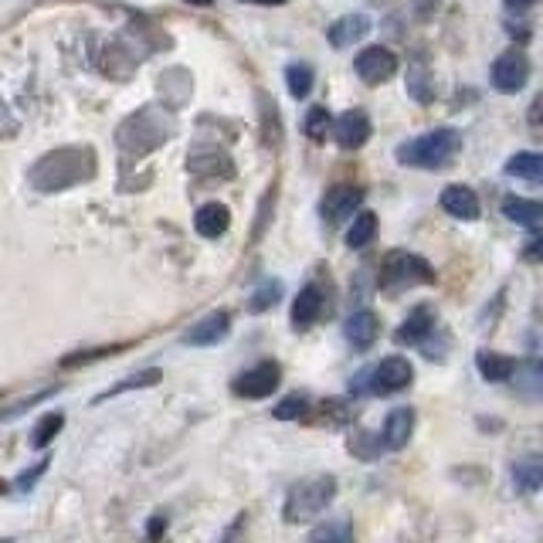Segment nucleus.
<instances>
[{
	"label": "nucleus",
	"instance_id": "1",
	"mask_svg": "<svg viewBox=\"0 0 543 543\" xmlns=\"http://www.w3.org/2000/svg\"><path fill=\"white\" fill-rule=\"evenodd\" d=\"M82 177H92V153L89 150H58L48 153L45 160H38V167L31 170V184L38 191H62V187L75 184Z\"/></svg>",
	"mask_w": 543,
	"mask_h": 543
},
{
	"label": "nucleus",
	"instance_id": "2",
	"mask_svg": "<svg viewBox=\"0 0 543 543\" xmlns=\"http://www.w3.org/2000/svg\"><path fill=\"white\" fill-rule=\"evenodd\" d=\"M459 143H462V136L455 133V129L442 126V129H432V133L401 143L398 146V160L404 163V167L438 170V167H445L455 153H459Z\"/></svg>",
	"mask_w": 543,
	"mask_h": 543
},
{
	"label": "nucleus",
	"instance_id": "3",
	"mask_svg": "<svg viewBox=\"0 0 543 543\" xmlns=\"http://www.w3.org/2000/svg\"><path fill=\"white\" fill-rule=\"evenodd\" d=\"M336 499V479L333 476H313V479H303L289 489L286 496V506H282V516L289 523H306V520H316L326 506Z\"/></svg>",
	"mask_w": 543,
	"mask_h": 543
},
{
	"label": "nucleus",
	"instance_id": "4",
	"mask_svg": "<svg viewBox=\"0 0 543 543\" xmlns=\"http://www.w3.org/2000/svg\"><path fill=\"white\" fill-rule=\"evenodd\" d=\"M415 377V367L404 357H384L381 364L364 367L357 377H353L350 391L353 394H370V398H387V394H398L411 384Z\"/></svg>",
	"mask_w": 543,
	"mask_h": 543
},
{
	"label": "nucleus",
	"instance_id": "5",
	"mask_svg": "<svg viewBox=\"0 0 543 543\" xmlns=\"http://www.w3.org/2000/svg\"><path fill=\"white\" fill-rule=\"evenodd\" d=\"M381 289L398 292V289H415L435 282V269L415 252H391L381 262Z\"/></svg>",
	"mask_w": 543,
	"mask_h": 543
},
{
	"label": "nucleus",
	"instance_id": "6",
	"mask_svg": "<svg viewBox=\"0 0 543 543\" xmlns=\"http://www.w3.org/2000/svg\"><path fill=\"white\" fill-rule=\"evenodd\" d=\"M282 384V370L275 360H262V364L248 367L245 374L235 377V384H231V391L238 394V398H248V401H262L269 398L275 387Z\"/></svg>",
	"mask_w": 543,
	"mask_h": 543
},
{
	"label": "nucleus",
	"instance_id": "7",
	"mask_svg": "<svg viewBox=\"0 0 543 543\" xmlns=\"http://www.w3.org/2000/svg\"><path fill=\"white\" fill-rule=\"evenodd\" d=\"M527 82H530V58L523 55L520 48L503 51V55L493 62V89L496 92H503V96H516Z\"/></svg>",
	"mask_w": 543,
	"mask_h": 543
},
{
	"label": "nucleus",
	"instance_id": "8",
	"mask_svg": "<svg viewBox=\"0 0 543 543\" xmlns=\"http://www.w3.org/2000/svg\"><path fill=\"white\" fill-rule=\"evenodd\" d=\"M353 68H357V75L367 85H381L398 75V55L384 45H370L353 58Z\"/></svg>",
	"mask_w": 543,
	"mask_h": 543
},
{
	"label": "nucleus",
	"instance_id": "9",
	"mask_svg": "<svg viewBox=\"0 0 543 543\" xmlns=\"http://www.w3.org/2000/svg\"><path fill=\"white\" fill-rule=\"evenodd\" d=\"M360 204H364V191H360V187H350V184H340V187H330V191L323 194L320 214L330 228H336V224L350 221Z\"/></svg>",
	"mask_w": 543,
	"mask_h": 543
},
{
	"label": "nucleus",
	"instance_id": "10",
	"mask_svg": "<svg viewBox=\"0 0 543 543\" xmlns=\"http://www.w3.org/2000/svg\"><path fill=\"white\" fill-rule=\"evenodd\" d=\"M330 129H333V140L340 143L343 150H360V146L370 140V116L364 109H350L343 112Z\"/></svg>",
	"mask_w": 543,
	"mask_h": 543
},
{
	"label": "nucleus",
	"instance_id": "11",
	"mask_svg": "<svg viewBox=\"0 0 543 543\" xmlns=\"http://www.w3.org/2000/svg\"><path fill=\"white\" fill-rule=\"evenodd\" d=\"M228 333H231V316L221 309V313H211L204 316L201 323H194L191 330L184 333V343H191V347H214V343H221Z\"/></svg>",
	"mask_w": 543,
	"mask_h": 543
},
{
	"label": "nucleus",
	"instance_id": "12",
	"mask_svg": "<svg viewBox=\"0 0 543 543\" xmlns=\"http://www.w3.org/2000/svg\"><path fill=\"white\" fill-rule=\"evenodd\" d=\"M432 333H435V313L428 306H418L415 313H408V320L401 323L394 340H398L401 347H421Z\"/></svg>",
	"mask_w": 543,
	"mask_h": 543
},
{
	"label": "nucleus",
	"instance_id": "13",
	"mask_svg": "<svg viewBox=\"0 0 543 543\" xmlns=\"http://www.w3.org/2000/svg\"><path fill=\"white\" fill-rule=\"evenodd\" d=\"M370 31V17L367 14H347L340 17V21H333L330 28H326V38H330L333 48H353L360 38H367Z\"/></svg>",
	"mask_w": 543,
	"mask_h": 543
},
{
	"label": "nucleus",
	"instance_id": "14",
	"mask_svg": "<svg viewBox=\"0 0 543 543\" xmlns=\"http://www.w3.org/2000/svg\"><path fill=\"white\" fill-rule=\"evenodd\" d=\"M323 309H326V296H323L320 286H303V289H299L296 303H292V323H296V330L313 326L323 316Z\"/></svg>",
	"mask_w": 543,
	"mask_h": 543
},
{
	"label": "nucleus",
	"instance_id": "15",
	"mask_svg": "<svg viewBox=\"0 0 543 543\" xmlns=\"http://www.w3.org/2000/svg\"><path fill=\"white\" fill-rule=\"evenodd\" d=\"M377 333H381V323H377V316L370 313V309H360V313H353L347 326H343V336H347V343L353 350H370L377 340Z\"/></svg>",
	"mask_w": 543,
	"mask_h": 543
},
{
	"label": "nucleus",
	"instance_id": "16",
	"mask_svg": "<svg viewBox=\"0 0 543 543\" xmlns=\"http://www.w3.org/2000/svg\"><path fill=\"white\" fill-rule=\"evenodd\" d=\"M411 432H415V408H394L391 415H387V421H384L381 442H384V448L398 452V448L408 445Z\"/></svg>",
	"mask_w": 543,
	"mask_h": 543
},
{
	"label": "nucleus",
	"instance_id": "17",
	"mask_svg": "<svg viewBox=\"0 0 543 543\" xmlns=\"http://www.w3.org/2000/svg\"><path fill=\"white\" fill-rule=\"evenodd\" d=\"M442 208L459 221H476L479 218V197L472 187H445L442 191Z\"/></svg>",
	"mask_w": 543,
	"mask_h": 543
},
{
	"label": "nucleus",
	"instance_id": "18",
	"mask_svg": "<svg viewBox=\"0 0 543 543\" xmlns=\"http://www.w3.org/2000/svg\"><path fill=\"white\" fill-rule=\"evenodd\" d=\"M194 228H197V235H204V238H221L224 231L231 228V211L218 201L204 204V208H197V214H194Z\"/></svg>",
	"mask_w": 543,
	"mask_h": 543
},
{
	"label": "nucleus",
	"instance_id": "19",
	"mask_svg": "<svg viewBox=\"0 0 543 543\" xmlns=\"http://www.w3.org/2000/svg\"><path fill=\"white\" fill-rule=\"evenodd\" d=\"M476 367H479V374L486 377V381H510V377L516 374V360L513 357H506V353H493V350H482L479 357H476Z\"/></svg>",
	"mask_w": 543,
	"mask_h": 543
},
{
	"label": "nucleus",
	"instance_id": "20",
	"mask_svg": "<svg viewBox=\"0 0 543 543\" xmlns=\"http://www.w3.org/2000/svg\"><path fill=\"white\" fill-rule=\"evenodd\" d=\"M503 214L513 224H523V228H530V231H537L540 221H543V208L537 201H527V197H506Z\"/></svg>",
	"mask_w": 543,
	"mask_h": 543
},
{
	"label": "nucleus",
	"instance_id": "21",
	"mask_svg": "<svg viewBox=\"0 0 543 543\" xmlns=\"http://www.w3.org/2000/svg\"><path fill=\"white\" fill-rule=\"evenodd\" d=\"M513 486L520 489V493H537L543 486V462L537 455H530V459H520L513 465Z\"/></svg>",
	"mask_w": 543,
	"mask_h": 543
},
{
	"label": "nucleus",
	"instance_id": "22",
	"mask_svg": "<svg viewBox=\"0 0 543 543\" xmlns=\"http://www.w3.org/2000/svg\"><path fill=\"white\" fill-rule=\"evenodd\" d=\"M160 370L157 367H150V370H140V374H129V377H123L119 384H112L109 391H102L99 398H96V404L99 401H109V398H119V394H126V391H140V387H153L160 381Z\"/></svg>",
	"mask_w": 543,
	"mask_h": 543
},
{
	"label": "nucleus",
	"instance_id": "23",
	"mask_svg": "<svg viewBox=\"0 0 543 543\" xmlns=\"http://www.w3.org/2000/svg\"><path fill=\"white\" fill-rule=\"evenodd\" d=\"M377 235V214L374 211H357L353 214V224L347 231V245L350 248H367Z\"/></svg>",
	"mask_w": 543,
	"mask_h": 543
},
{
	"label": "nucleus",
	"instance_id": "24",
	"mask_svg": "<svg viewBox=\"0 0 543 543\" xmlns=\"http://www.w3.org/2000/svg\"><path fill=\"white\" fill-rule=\"evenodd\" d=\"M506 174L533 180V184H537V180L543 177V157H540V153H533V150L516 153V157H510V163H506Z\"/></svg>",
	"mask_w": 543,
	"mask_h": 543
},
{
	"label": "nucleus",
	"instance_id": "25",
	"mask_svg": "<svg viewBox=\"0 0 543 543\" xmlns=\"http://www.w3.org/2000/svg\"><path fill=\"white\" fill-rule=\"evenodd\" d=\"M286 85H289V96L292 99H306L313 92V68L306 62H292L286 68Z\"/></svg>",
	"mask_w": 543,
	"mask_h": 543
},
{
	"label": "nucleus",
	"instance_id": "26",
	"mask_svg": "<svg viewBox=\"0 0 543 543\" xmlns=\"http://www.w3.org/2000/svg\"><path fill=\"white\" fill-rule=\"evenodd\" d=\"M282 299V282L279 279H265L252 296H248V313H265Z\"/></svg>",
	"mask_w": 543,
	"mask_h": 543
},
{
	"label": "nucleus",
	"instance_id": "27",
	"mask_svg": "<svg viewBox=\"0 0 543 543\" xmlns=\"http://www.w3.org/2000/svg\"><path fill=\"white\" fill-rule=\"evenodd\" d=\"M62 425H65V415H62V411H48V415L31 428V445H34V448H48V445H51V438L62 432Z\"/></svg>",
	"mask_w": 543,
	"mask_h": 543
},
{
	"label": "nucleus",
	"instance_id": "28",
	"mask_svg": "<svg viewBox=\"0 0 543 543\" xmlns=\"http://www.w3.org/2000/svg\"><path fill=\"white\" fill-rule=\"evenodd\" d=\"M330 126H333V116H330V109H326V106H313L306 112V136L313 143H323L326 133H330Z\"/></svg>",
	"mask_w": 543,
	"mask_h": 543
},
{
	"label": "nucleus",
	"instance_id": "29",
	"mask_svg": "<svg viewBox=\"0 0 543 543\" xmlns=\"http://www.w3.org/2000/svg\"><path fill=\"white\" fill-rule=\"evenodd\" d=\"M309 411V398L306 394H289V398H282L279 404L272 408V415L279 418V421H296V418H303Z\"/></svg>",
	"mask_w": 543,
	"mask_h": 543
},
{
	"label": "nucleus",
	"instance_id": "30",
	"mask_svg": "<svg viewBox=\"0 0 543 543\" xmlns=\"http://www.w3.org/2000/svg\"><path fill=\"white\" fill-rule=\"evenodd\" d=\"M45 469H48V459H38L31 465V472H21V476H17L7 489H11V493H31V486L45 476Z\"/></svg>",
	"mask_w": 543,
	"mask_h": 543
},
{
	"label": "nucleus",
	"instance_id": "31",
	"mask_svg": "<svg viewBox=\"0 0 543 543\" xmlns=\"http://www.w3.org/2000/svg\"><path fill=\"white\" fill-rule=\"evenodd\" d=\"M116 347H99V350H85V353H75V357H65L62 360V367H82V364H89V360H99V357H106V353H112Z\"/></svg>",
	"mask_w": 543,
	"mask_h": 543
},
{
	"label": "nucleus",
	"instance_id": "32",
	"mask_svg": "<svg viewBox=\"0 0 543 543\" xmlns=\"http://www.w3.org/2000/svg\"><path fill=\"white\" fill-rule=\"evenodd\" d=\"M350 527L343 523V527H320V530H313V540H350Z\"/></svg>",
	"mask_w": 543,
	"mask_h": 543
},
{
	"label": "nucleus",
	"instance_id": "33",
	"mask_svg": "<svg viewBox=\"0 0 543 543\" xmlns=\"http://www.w3.org/2000/svg\"><path fill=\"white\" fill-rule=\"evenodd\" d=\"M163 533H167V516H163V513H157L150 523H146V537H150V540H157V537H163Z\"/></svg>",
	"mask_w": 543,
	"mask_h": 543
},
{
	"label": "nucleus",
	"instance_id": "34",
	"mask_svg": "<svg viewBox=\"0 0 543 543\" xmlns=\"http://www.w3.org/2000/svg\"><path fill=\"white\" fill-rule=\"evenodd\" d=\"M527 245H530V248H527V258H533V262H537V258H540V248H537V245H540V238H530Z\"/></svg>",
	"mask_w": 543,
	"mask_h": 543
},
{
	"label": "nucleus",
	"instance_id": "35",
	"mask_svg": "<svg viewBox=\"0 0 543 543\" xmlns=\"http://www.w3.org/2000/svg\"><path fill=\"white\" fill-rule=\"evenodd\" d=\"M506 4H510L513 11H527V7H533L537 0H506Z\"/></svg>",
	"mask_w": 543,
	"mask_h": 543
},
{
	"label": "nucleus",
	"instance_id": "36",
	"mask_svg": "<svg viewBox=\"0 0 543 543\" xmlns=\"http://www.w3.org/2000/svg\"><path fill=\"white\" fill-rule=\"evenodd\" d=\"M248 4H265V7H279V4H286V0H248Z\"/></svg>",
	"mask_w": 543,
	"mask_h": 543
},
{
	"label": "nucleus",
	"instance_id": "37",
	"mask_svg": "<svg viewBox=\"0 0 543 543\" xmlns=\"http://www.w3.org/2000/svg\"><path fill=\"white\" fill-rule=\"evenodd\" d=\"M187 4H194V7H208L211 0H187Z\"/></svg>",
	"mask_w": 543,
	"mask_h": 543
}]
</instances>
